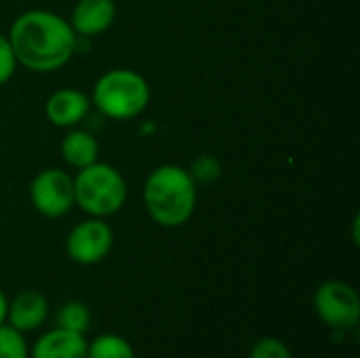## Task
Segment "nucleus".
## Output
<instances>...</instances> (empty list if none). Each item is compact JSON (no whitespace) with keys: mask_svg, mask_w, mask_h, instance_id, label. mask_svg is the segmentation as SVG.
Returning <instances> with one entry per match:
<instances>
[{"mask_svg":"<svg viewBox=\"0 0 360 358\" xmlns=\"http://www.w3.org/2000/svg\"><path fill=\"white\" fill-rule=\"evenodd\" d=\"M17 63L32 72H55L76 53V32L68 19L51 11L21 13L8 32Z\"/></svg>","mask_w":360,"mask_h":358,"instance_id":"1","label":"nucleus"},{"mask_svg":"<svg viewBox=\"0 0 360 358\" xmlns=\"http://www.w3.org/2000/svg\"><path fill=\"white\" fill-rule=\"evenodd\" d=\"M196 184L188 169L179 165H160L146 179V211L152 222L162 228H179L188 224L196 211Z\"/></svg>","mask_w":360,"mask_h":358,"instance_id":"2","label":"nucleus"},{"mask_svg":"<svg viewBox=\"0 0 360 358\" xmlns=\"http://www.w3.org/2000/svg\"><path fill=\"white\" fill-rule=\"evenodd\" d=\"M91 103L112 120H131L150 103L148 80L129 68H114L99 76Z\"/></svg>","mask_w":360,"mask_h":358,"instance_id":"3","label":"nucleus"},{"mask_svg":"<svg viewBox=\"0 0 360 358\" xmlns=\"http://www.w3.org/2000/svg\"><path fill=\"white\" fill-rule=\"evenodd\" d=\"M127 181L122 173L108 162H93L78 169L74 177V203L91 217L105 219L118 213L127 203Z\"/></svg>","mask_w":360,"mask_h":358,"instance_id":"4","label":"nucleus"},{"mask_svg":"<svg viewBox=\"0 0 360 358\" xmlns=\"http://www.w3.org/2000/svg\"><path fill=\"white\" fill-rule=\"evenodd\" d=\"M314 312L321 323L333 331H352L360 321L359 291L344 281H325L316 287L312 298Z\"/></svg>","mask_w":360,"mask_h":358,"instance_id":"5","label":"nucleus"},{"mask_svg":"<svg viewBox=\"0 0 360 358\" xmlns=\"http://www.w3.org/2000/svg\"><path fill=\"white\" fill-rule=\"evenodd\" d=\"M30 200L32 207L49 217L57 219L72 211L74 203V179L61 169H42L30 184Z\"/></svg>","mask_w":360,"mask_h":358,"instance_id":"6","label":"nucleus"},{"mask_svg":"<svg viewBox=\"0 0 360 358\" xmlns=\"http://www.w3.org/2000/svg\"><path fill=\"white\" fill-rule=\"evenodd\" d=\"M114 247V232L108 222L89 217L76 224L65 238V253L78 266H95L103 262Z\"/></svg>","mask_w":360,"mask_h":358,"instance_id":"7","label":"nucleus"},{"mask_svg":"<svg viewBox=\"0 0 360 358\" xmlns=\"http://www.w3.org/2000/svg\"><path fill=\"white\" fill-rule=\"evenodd\" d=\"M49 319V302L40 291H21L13 300H8L6 325L17 329L19 333L38 331Z\"/></svg>","mask_w":360,"mask_h":358,"instance_id":"8","label":"nucleus"},{"mask_svg":"<svg viewBox=\"0 0 360 358\" xmlns=\"http://www.w3.org/2000/svg\"><path fill=\"white\" fill-rule=\"evenodd\" d=\"M91 97L78 89H59L51 93L44 103V114L51 124L61 129H72L82 122L91 110Z\"/></svg>","mask_w":360,"mask_h":358,"instance_id":"9","label":"nucleus"},{"mask_svg":"<svg viewBox=\"0 0 360 358\" xmlns=\"http://www.w3.org/2000/svg\"><path fill=\"white\" fill-rule=\"evenodd\" d=\"M116 19L114 0H78L68 19L76 34L80 36H99L112 27Z\"/></svg>","mask_w":360,"mask_h":358,"instance_id":"10","label":"nucleus"},{"mask_svg":"<svg viewBox=\"0 0 360 358\" xmlns=\"http://www.w3.org/2000/svg\"><path fill=\"white\" fill-rule=\"evenodd\" d=\"M86 335L53 329L34 342L30 348V358H86Z\"/></svg>","mask_w":360,"mask_h":358,"instance_id":"11","label":"nucleus"},{"mask_svg":"<svg viewBox=\"0 0 360 358\" xmlns=\"http://www.w3.org/2000/svg\"><path fill=\"white\" fill-rule=\"evenodd\" d=\"M61 156L70 167L84 169V167L97 162L99 143L93 133L72 127V131H68L65 137L61 139Z\"/></svg>","mask_w":360,"mask_h":358,"instance_id":"12","label":"nucleus"},{"mask_svg":"<svg viewBox=\"0 0 360 358\" xmlns=\"http://www.w3.org/2000/svg\"><path fill=\"white\" fill-rule=\"evenodd\" d=\"M86 358H137L131 342L118 333H103L89 342Z\"/></svg>","mask_w":360,"mask_h":358,"instance_id":"13","label":"nucleus"},{"mask_svg":"<svg viewBox=\"0 0 360 358\" xmlns=\"http://www.w3.org/2000/svg\"><path fill=\"white\" fill-rule=\"evenodd\" d=\"M55 323H57V329L86 335V331L91 329V310L82 302H76V300L65 302L57 310Z\"/></svg>","mask_w":360,"mask_h":358,"instance_id":"14","label":"nucleus"},{"mask_svg":"<svg viewBox=\"0 0 360 358\" xmlns=\"http://www.w3.org/2000/svg\"><path fill=\"white\" fill-rule=\"evenodd\" d=\"M0 358H30V346L25 335L6 323L0 325Z\"/></svg>","mask_w":360,"mask_h":358,"instance_id":"15","label":"nucleus"},{"mask_svg":"<svg viewBox=\"0 0 360 358\" xmlns=\"http://www.w3.org/2000/svg\"><path fill=\"white\" fill-rule=\"evenodd\" d=\"M188 173L192 175L196 186L198 184H213L221 177V162L211 154H202V156L194 158Z\"/></svg>","mask_w":360,"mask_h":358,"instance_id":"16","label":"nucleus"},{"mask_svg":"<svg viewBox=\"0 0 360 358\" xmlns=\"http://www.w3.org/2000/svg\"><path fill=\"white\" fill-rule=\"evenodd\" d=\"M249 358H293V352L278 338H262L253 344Z\"/></svg>","mask_w":360,"mask_h":358,"instance_id":"17","label":"nucleus"},{"mask_svg":"<svg viewBox=\"0 0 360 358\" xmlns=\"http://www.w3.org/2000/svg\"><path fill=\"white\" fill-rule=\"evenodd\" d=\"M17 65L19 63H17V57L13 53V46L8 42V36L0 34V87L13 78Z\"/></svg>","mask_w":360,"mask_h":358,"instance_id":"18","label":"nucleus"},{"mask_svg":"<svg viewBox=\"0 0 360 358\" xmlns=\"http://www.w3.org/2000/svg\"><path fill=\"white\" fill-rule=\"evenodd\" d=\"M6 310H8V298H6V293L0 289V325L6 323Z\"/></svg>","mask_w":360,"mask_h":358,"instance_id":"19","label":"nucleus"}]
</instances>
